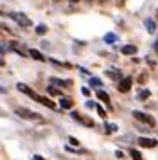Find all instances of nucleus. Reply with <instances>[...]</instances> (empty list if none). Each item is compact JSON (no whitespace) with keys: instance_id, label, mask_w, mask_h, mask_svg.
<instances>
[{"instance_id":"29","label":"nucleus","mask_w":158,"mask_h":160,"mask_svg":"<svg viewBox=\"0 0 158 160\" xmlns=\"http://www.w3.org/2000/svg\"><path fill=\"white\" fill-rule=\"evenodd\" d=\"M0 15H2V11H0Z\"/></svg>"},{"instance_id":"2","label":"nucleus","mask_w":158,"mask_h":160,"mask_svg":"<svg viewBox=\"0 0 158 160\" xmlns=\"http://www.w3.org/2000/svg\"><path fill=\"white\" fill-rule=\"evenodd\" d=\"M9 16H11V18H13V20L18 23V25H22V27H29V25L32 23V22H31V20L27 18V16L22 15V13H11Z\"/></svg>"},{"instance_id":"12","label":"nucleus","mask_w":158,"mask_h":160,"mask_svg":"<svg viewBox=\"0 0 158 160\" xmlns=\"http://www.w3.org/2000/svg\"><path fill=\"white\" fill-rule=\"evenodd\" d=\"M97 99H101V101L102 102H106V104H110V95L106 94V92H104V90H97Z\"/></svg>"},{"instance_id":"21","label":"nucleus","mask_w":158,"mask_h":160,"mask_svg":"<svg viewBox=\"0 0 158 160\" xmlns=\"http://www.w3.org/2000/svg\"><path fill=\"white\" fill-rule=\"evenodd\" d=\"M36 32H38V34H45V32H47V27H45V25H38V27H36Z\"/></svg>"},{"instance_id":"17","label":"nucleus","mask_w":158,"mask_h":160,"mask_svg":"<svg viewBox=\"0 0 158 160\" xmlns=\"http://www.w3.org/2000/svg\"><path fill=\"white\" fill-rule=\"evenodd\" d=\"M146 27H147V31H149L151 34L155 32V23H153V20H146Z\"/></svg>"},{"instance_id":"27","label":"nucleus","mask_w":158,"mask_h":160,"mask_svg":"<svg viewBox=\"0 0 158 160\" xmlns=\"http://www.w3.org/2000/svg\"><path fill=\"white\" fill-rule=\"evenodd\" d=\"M0 94H4V88H2V87H0Z\"/></svg>"},{"instance_id":"4","label":"nucleus","mask_w":158,"mask_h":160,"mask_svg":"<svg viewBox=\"0 0 158 160\" xmlns=\"http://www.w3.org/2000/svg\"><path fill=\"white\" fill-rule=\"evenodd\" d=\"M16 87H18V90H20V92H23L25 95H29V97H32L34 101H38V97H40V95L36 94L34 90H31V88H29L27 85H23V83H18Z\"/></svg>"},{"instance_id":"28","label":"nucleus","mask_w":158,"mask_h":160,"mask_svg":"<svg viewBox=\"0 0 158 160\" xmlns=\"http://www.w3.org/2000/svg\"><path fill=\"white\" fill-rule=\"evenodd\" d=\"M70 2H79V0H70Z\"/></svg>"},{"instance_id":"13","label":"nucleus","mask_w":158,"mask_h":160,"mask_svg":"<svg viewBox=\"0 0 158 160\" xmlns=\"http://www.w3.org/2000/svg\"><path fill=\"white\" fill-rule=\"evenodd\" d=\"M90 85H92L93 88H101L102 87V81H101L99 78H90Z\"/></svg>"},{"instance_id":"18","label":"nucleus","mask_w":158,"mask_h":160,"mask_svg":"<svg viewBox=\"0 0 158 160\" xmlns=\"http://www.w3.org/2000/svg\"><path fill=\"white\" fill-rule=\"evenodd\" d=\"M106 131H108V133H115V131H117V124L106 122Z\"/></svg>"},{"instance_id":"15","label":"nucleus","mask_w":158,"mask_h":160,"mask_svg":"<svg viewBox=\"0 0 158 160\" xmlns=\"http://www.w3.org/2000/svg\"><path fill=\"white\" fill-rule=\"evenodd\" d=\"M129 155H131V158L133 160H142V155L136 151V149H129Z\"/></svg>"},{"instance_id":"22","label":"nucleus","mask_w":158,"mask_h":160,"mask_svg":"<svg viewBox=\"0 0 158 160\" xmlns=\"http://www.w3.org/2000/svg\"><path fill=\"white\" fill-rule=\"evenodd\" d=\"M49 94H50V95H59V90H56V88L49 87Z\"/></svg>"},{"instance_id":"10","label":"nucleus","mask_w":158,"mask_h":160,"mask_svg":"<svg viewBox=\"0 0 158 160\" xmlns=\"http://www.w3.org/2000/svg\"><path fill=\"white\" fill-rule=\"evenodd\" d=\"M72 104H74V102H72V99H68V97H61V101H59V106L63 110H70Z\"/></svg>"},{"instance_id":"26","label":"nucleus","mask_w":158,"mask_h":160,"mask_svg":"<svg viewBox=\"0 0 158 160\" xmlns=\"http://www.w3.org/2000/svg\"><path fill=\"white\" fill-rule=\"evenodd\" d=\"M0 67H4V59L0 58Z\"/></svg>"},{"instance_id":"7","label":"nucleus","mask_w":158,"mask_h":160,"mask_svg":"<svg viewBox=\"0 0 158 160\" xmlns=\"http://www.w3.org/2000/svg\"><path fill=\"white\" fill-rule=\"evenodd\" d=\"M38 102H40V104H43V106H47V108H50V110L56 108V102L50 101L49 97H42V95H40V97H38Z\"/></svg>"},{"instance_id":"24","label":"nucleus","mask_w":158,"mask_h":160,"mask_svg":"<svg viewBox=\"0 0 158 160\" xmlns=\"http://www.w3.org/2000/svg\"><path fill=\"white\" fill-rule=\"evenodd\" d=\"M81 92H83V95H90V90H88V88H83Z\"/></svg>"},{"instance_id":"16","label":"nucleus","mask_w":158,"mask_h":160,"mask_svg":"<svg viewBox=\"0 0 158 160\" xmlns=\"http://www.w3.org/2000/svg\"><path fill=\"white\" fill-rule=\"evenodd\" d=\"M106 74L110 76V78H113V79H122V78H121V74L117 72V70H108Z\"/></svg>"},{"instance_id":"25","label":"nucleus","mask_w":158,"mask_h":160,"mask_svg":"<svg viewBox=\"0 0 158 160\" xmlns=\"http://www.w3.org/2000/svg\"><path fill=\"white\" fill-rule=\"evenodd\" d=\"M32 160H45L43 157H40V155H36V157H32Z\"/></svg>"},{"instance_id":"1","label":"nucleus","mask_w":158,"mask_h":160,"mask_svg":"<svg viewBox=\"0 0 158 160\" xmlns=\"http://www.w3.org/2000/svg\"><path fill=\"white\" fill-rule=\"evenodd\" d=\"M16 115H20L22 119H29V121H42V117L40 113H36V112H31L27 108H16Z\"/></svg>"},{"instance_id":"14","label":"nucleus","mask_w":158,"mask_h":160,"mask_svg":"<svg viewBox=\"0 0 158 160\" xmlns=\"http://www.w3.org/2000/svg\"><path fill=\"white\" fill-rule=\"evenodd\" d=\"M104 40H106L108 43H111V42H117V40H119V36H117V34H113V32H108L106 36H104Z\"/></svg>"},{"instance_id":"11","label":"nucleus","mask_w":158,"mask_h":160,"mask_svg":"<svg viewBox=\"0 0 158 160\" xmlns=\"http://www.w3.org/2000/svg\"><path fill=\"white\" fill-rule=\"evenodd\" d=\"M50 83H52V85H57V87H61V88H65V87H68V85H70V81L57 79V78H50Z\"/></svg>"},{"instance_id":"3","label":"nucleus","mask_w":158,"mask_h":160,"mask_svg":"<svg viewBox=\"0 0 158 160\" xmlns=\"http://www.w3.org/2000/svg\"><path fill=\"white\" fill-rule=\"evenodd\" d=\"M133 117H135L136 121H142V122L149 124V126H155V119H153V117H149L147 113H144V112L135 110V112H133Z\"/></svg>"},{"instance_id":"6","label":"nucleus","mask_w":158,"mask_h":160,"mask_svg":"<svg viewBox=\"0 0 158 160\" xmlns=\"http://www.w3.org/2000/svg\"><path fill=\"white\" fill-rule=\"evenodd\" d=\"M138 144L142 146V148H155L158 144L156 140H153V138H146V137H140L138 138Z\"/></svg>"},{"instance_id":"23","label":"nucleus","mask_w":158,"mask_h":160,"mask_svg":"<svg viewBox=\"0 0 158 160\" xmlns=\"http://www.w3.org/2000/svg\"><path fill=\"white\" fill-rule=\"evenodd\" d=\"M70 140V144H74V146H79V142H77V138H74V137H70L68 138Z\"/></svg>"},{"instance_id":"20","label":"nucleus","mask_w":158,"mask_h":160,"mask_svg":"<svg viewBox=\"0 0 158 160\" xmlns=\"http://www.w3.org/2000/svg\"><path fill=\"white\" fill-rule=\"evenodd\" d=\"M95 110H97V113H99V117H102V119H106V112H104V108H102V106H99V104H97V106H95Z\"/></svg>"},{"instance_id":"8","label":"nucleus","mask_w":158,"mask_h":160,"mask_svg":"<svg viewBox=\"0 0 158 160\" xmlns=\"http://www.w3.org/2000/svg\"><path fill=\"white\" fill-rule=\"evenodd\" d=\"M121 51H122V54H126V56H131V54H136V47L129 43V45H124Z\"/></svg>"},{"instance_id":"19","label":"nucleus","mask_w":158,"mask_h":160,"mask_svg":"<svg viewBox=\"0 0 158 160\" xmlns=\"http://www.w3.org/2000/svg\"><path fill=\"white\" fill-rule=\"evenodd\" d=\"M149 90H140V92H138V99H147V97H149Z\"/></svg>"},{"instance_id":"9","label":"nucleus","mask_w":158,"mask_h":160,"mask_svg":"<svg viewBox=\"0 0 158 160\" xmlns=\"http://www.w3.org/2000/svg\"><path fill=\"white\" fill-rule=\"evenodd\" d=\"M29 56H31L32 59H36V61H45L43 54L40 51H36V49H31V51H29Z\"/></svg>"},{"instance_id":"5","label":"nucleus","mask_w":158,"mask_h":160,"mask_svg":"<svg viewBox=\"0 0 158 160\" xmlns=\"http://www.w3.org/2000/svg\"><path fill=\"white\" fill-rule=\"evenodd\" d=\"M131 83H133L131 78H122L119 81V92H128L129 88H131Z\"/></svg>"}]
</instances>
